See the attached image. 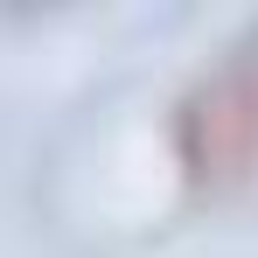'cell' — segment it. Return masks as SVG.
<instances>
[{"label": "cell", "instance_id": "cell-1", "mask_svg": "<svg viewBox=\"0 0 258 258\" xmlns=\"http://www.w3.org/2000/svg\"><path fill=\"white\" fill-rule=\"evenodd\" d=\"M168 147L196 196H244L258 181V21L181 84Z\"/></svg>", "mask_w": 258, "mask_h": 258}]
</instances>
